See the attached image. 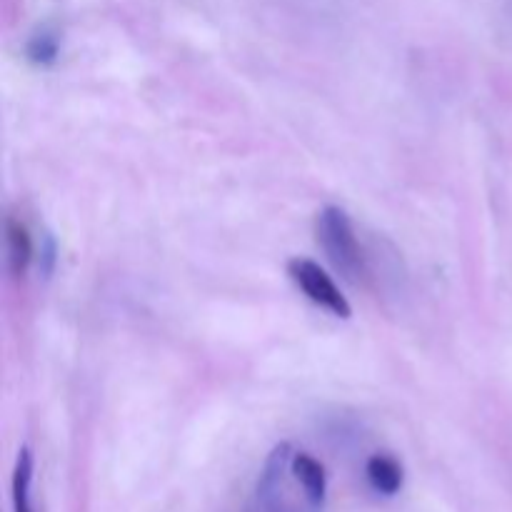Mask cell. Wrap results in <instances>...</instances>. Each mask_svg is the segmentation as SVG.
Instances as JSON below:
<instances>
[{"label":"cell","instance_id":"6","mask_svg":"<svg viewBox=\"0 0 512 512\" xmlns=\"http://www.w3.org/2000/svg\"><path fill=\"white\" fill-rule=\"evenodd\" d=\"M30 485H33V455L28 448H23L13 470V512H33Z\"/></svg>","mask_w":512,"mask_h":512},{"label":"cell","instance_id":"2","mask_svg":"<svg viewBox=\"0 0 512 512\" xmlns=\"http://www.w3.org/2000/svg\"><path fill=\"white\" fill-rule=\"evenodd\" d=\"M288 275L295 285L305 293V298L310 303H315L318 308L328 310L335 318L348 320L353 315L348 298L343 295V290L335 285V280L320 268L315 260L310 258H293L288 263Z\"/></svg>","mask_w":512,"mask_h":512},{"label":"cell","instance_id":"4","mask_svg":"<svg viewBox=\"0 0 512 512\" xmlns=\"http://www.w3.org/2000/svg\"><path fill=\"white\" fill-rule=\"evenodd\" d=\"M290 473L300 483L310 505L320 508L325 503V498H328V473H325L323 463L318 458H313L310 453H293V458H290Z\"/></svg>","mask_w":512,"mask_h":512},{"label":"cell","instance_id":"3","mask_svg":"<svg viewBox=\"0 0 512 512\" xmlns=\"http://www.w3.org/2000/svg\"><path fill=\"white\" fill-rule=\"evenodd\" d=\"M5 253H8V270L13 278H25L33 263V235L28 225L15 215L5 218Z\"/></svg>","mask_w":512,"mask_h":512},{"label":"cell","instance_id":"1","mask_svg":"<svg viewBox=\"0 0 512 512\" xmlns=\"http://www.w3.org/2000/svg\"><path fill=\"white\" fill-rule=\"evenodd\" d=\"M315 233H318L320 248L325 250L333 268L345 275V280L360 285L368 278V263H365L363 245L358 240V230L343 208L325 205L318 213Z\"/></svg>","mask_w":512,"mask_h":512},{"label":"cell","instance_id":"7","mask_svg":"<svg viewBox=\"0 0 512 512\" xmlns=\"http://www.w3.org/2000/svg\"><path fill=\"white\" fill-rule=\"evenodd\" d=\"M58 53H60V43H58V35H55L53 30L43 28V30H38L33 38H30V43H28L30 63L45 68V65H53L55 60H58Z\"/></svg>","mask_w":512,"mask_h":512},{"label":"cell","instance_id":"5","mask_svg":"<svg viewBox=\"0 0 512 512\" xmlns=\"http://www.w3.org/2000/svg\"><path fill=\"white\" fill-rule=\"evenodd\" d=\"M365 478L373 485L375 493L393 498V495H398L400 490H403L405 470L395 458L378 453L368 460V465H365Z\"/></svg>","mask_w":512,"mask_h":512}]
</instances>
